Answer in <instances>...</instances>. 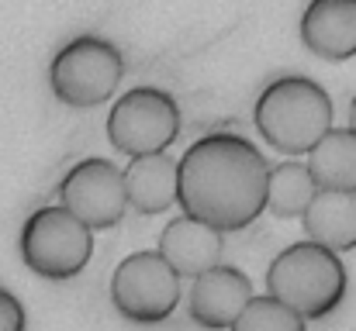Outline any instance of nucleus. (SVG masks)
I'll return each mask as SVG.
<instances>
[{
    "mask_svg": "<svg viewBox=\"0 0 356 331\" xmlns=\"http://www.w3.org/2000/svg\"><path fill=\"white\" fill-rule=\"evenodd\" d=\"M270 162L256 142L236 131H211L177 159V204L184 218L218 235L242 231L263 214Z\"/></svg>",
    "mask_w": 356,
    "mask_h": 331,
    "instance_id": "f257e3e1",
    "label": "nucleus"
},
{
    "mask_svg": "<svg viewBox=\"0 0 356 331\" xmlns=\"http://www.w3.org/2000/svg\"><path fill=\"white\" fill-rule=\"evenodd\" d=\"M332 114L336 110L325 87L301 73L270 80L252 104L256 131L266 138L270 148L291 159L308 155L325 138V131L332 128Z\"/></svg>",
    "mask_w": 356,
    "mask_h": 331,
    "instance_id": "f03ea898",
    "label": "nucleus"
},
{
    "mask_svg": "<svg viewBox=\"0 0 356 331\" xmlns=\"http://www.w3.org/2000/svg\"><path fill=\"white\" fill-rule=\"evenodd\" d=\"M346 290H350V273L343 266V255L308 238L280 248L266 266V297L294 311L305 325L339 311Z\"/></svg>",
    "mask_w": 356,
    "mask_h": 331,
    "instance_id": "7ed1b4c3",
    "label": "nucleus"
},
{
    "mask_svg": "<svg viewBox=\"0 0 356 331\" xmlns=\"http://www.w3.org/2000/svg\"><path fill=\"white\" fill-rule=\"evenodd\" d=\"M17 252H21V262L35 276L52 280V283H66L90 266L94 231L83 221L73 218L66 207L45 204L24 218Z\"/></svg>",
    "mask_w": 356,
    "mask_h": 331,
    "instance_id": "20e7f679",
    "label": "nucleus"
},
{
    "mask_svg": "<svg viewBox=\"0 0 356 331\" xmlns=\"http://www.w3.org/2000/svg\"><path fill=\"white\" fill-rule=\"evenodd\" d=\"M124 80V56L101 35L70 38L49 62V87L59 104L73 110L101 108Z\"/></svg>",
    "mask_w": 356,
    "mask_h": 331,
    "instance_id": "39448f33",
    "label": "nucleus"
},
{
    "mask_svg": "<svg viewBox=\"0 0 356 331\" xmlns=\"http://www.w3.org/2000/svg\"><path fill=\"white\" fill-rule=\"evenodd\" d=\"M108 142L128 159L163 155L180 138V104L159 87H131L108 110Z\"/></svg>",
    "mask_w": 356,
    "mask_h": 331,
    "instance_id": "423d86ee",
    "label": "nucleus"
},
{
    "mask_svg": "<svg viewBox=\"0 0 356 331\" xmlns=\"http://www.w3.org/2000/svg\"><path fill=\"white\" fill-rule=\"evenodd\" d=\"M184 297L180 276L156 248L124 255L111 273V304L131 325H163L177 314Z\"/></svg>",
    "mask_w": 356,
    "mask_h": 331,
    "instance_id": "0eeeda50",
    "label": "nucleus"
},
{
    "mask_svg": "<svg viewBox=\"0 0 356 331\" xmlns=\"http://www.w3.org/2000/svg\"><path fill=\"white\" fill-rule=\"evenodd\" d=\"M59 207H66L90 231H108V228L121 224L128 214L121 166H115L111 159H101V155L73 162L66 169V176L59 180Z\"/></svg>",
    "mask_w": 356,
    "mask_h": 331,
    "instance_id": "6e6552de",
    "label": "nucleus"
},
{
    "mask_svg": "<svg viewBox=\"0 0 356 331\" xmlns=\"http://www.w3.org/2000/svg\"><path fill=\"white\" fill-rule=\"evenodd\" d=\"M252 280L236 266H211L208 273L194 276L187 294V314L197 328L204 331H229L236 318L252 300Z\"/></svg>",
    "mask_w": 356,
    "mask_h": 331,
    "instance_id": "1a4fd4ad",
    "label": "nucleus"
},
{
    "mask_svg": "<svg viewBox=\"0 0 356 331\" xmlns=\"http://www.w3.org/2000/svg\"><path fill=\"white\" fill-rule=\"evenodd\" d=\"M301 45L325 59L346 62L356 56V0H308L298 21Z\"/></svg>",
    "mask_w": 356,
    "mask_h": 331,
    "instance_id": "9d476101",
    "label": "nucleus"
},
{
    "mask_svg": "<svg viewBox=\"0 0 356 331\" xmlns=\"http://www.w3.org/2000/svg\"><path fill=\"white\" fill-rule=\"evenodd\" d=\"M222 248H225V238L218 231H211L208 224L201 221H191V218H173L166 221V228L159 231V259L177 273V276H201L208 273L211 266L222 262Z\"/></svg>",
    "mask_w": 356,
    "mask_h": 331,
    "instance_id": "9b49d317",
    "label": "nucleus"
},
{
    "mask_svg": "<svg viewBox=\"0 0 356 331\" xmlns=\"http://www.w3.org/2000/svg\"><path fill=\"white\" fill-rule=\"evenodd\" d=\"M121 180H124L128 207L145 218L163 214L177 204V159H170L166 152L128 159V166L121 169Z\"/></svg>",
    "mask_w": 356,
    "mask_h": 331,
    "instance_id": "f8f14e48",
    "label": "nucleus"
},
{
    "mask_svg": "<svg viewBox=\"0 0 356 331\" xmlns=\"http://www.w3.org/2000/svg\"><path fill=\"white\" fill-rule=\"evenodd\" d=\"M305 238L343 255L356 248V194H336L318 190L308 211L301 214Z\"/></svg>",
    "mask_w": 356,
    "mask_h": 331,
    "instance_id": "ddd939ff",
    "label": "nucleus"
},
{
    "mask_svg": "<svg viewBox=\"0 0 356 331\" xmlns=\"http://www.w3.org/2000/svg\"><path fill=\"white\" fill-rule=\"evenodd\" d=\"M305 169L318 190L356 194V135L332 124L325 138L305 155Z\"/></svg>",
    "mask_w": 356,
    "mask_h": 331,
    "instance_id": "4468645a",
    "label": "nucleus"
},
{
    "mask_svg": "<svg viewBox=\"0 0 356 331\" xmlns=\"http://www.w3.org/2000/svg\"><path fill=\"white\" fill-rule=\"evenodd\" d=\"M318 187L312 183L305 162L298 159H287V162H270V176H266V204L263 211H270L273 218H298L308 211V204L315 201Z\"/></svg>",
    "mask_w": 356,
    "mask_h": 331,
    "instance_id": "2eb2a0df",
    "label": "nucleus"
},
{
    "mask_svg": "<svg viewBox=\"0 0 356 331\" xmlns=\"http://www.w3.org/2000/svg\"><path fill=\"white\" fill-rule=\"evenodd\" d=\"M229 331H308V325L273 297H252Z\"/></svg>",
    "mask_w": 356,
    "mask_h": 331,
    "instance_id": "dca6fc26",
    "label": "nucleus"
},
{
    "mask_svg": "<svg viewBox=\"0 0 356 331\" xmlns=\"http://www.w3.org/2000/svg\"><path fill=\"white\" fill-rule=\"evenodd\" d=\"M24 325H28L24 304L7 287H0V331H24Z\"/></svg>",
    "mask_w": 356,
    "mask_h": 331,
    "instance_id": "f3484780",
    "label": "nucleus"
},
{
    "mask_svg": "<svg viewBox=\"0 0 356 331\" xmlns=\"http://www.w3.org/2000/svg\"><path fill=\"white\" fill-rule=\"evenodd\" d=\"M350 131L356 135V94H353V101H350Z\"/></svg>",
    "mask_w": 356,
    "mask_h": 331,
    "instance_id": "a211bd4d",
    "label": "nucleus"
}]
</instances>
